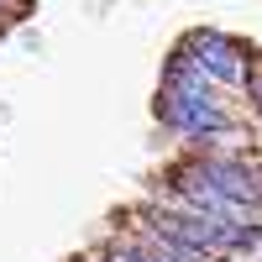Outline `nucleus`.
Wrapping results in <instances>:
<instances>
[{
  "label": "nucleus",
  "mask_w": 262,
  "mask_h": 262,
  "mask_svg": "<svg viewBox=\"0 0 262 262\" xmlns=\"http://www.w3.org/2000/svg\"><path fill=\"white\" fill-rule=\"evenodd\" d=\"M163 121L189 142H205L215 131H226V111L215 105L210 84H168L163 95Z\"/></svg>",
  "instance_id": "1"
},
{
  "label": "nucleus",
  "mask_w": 262,
  "mask_h": 262,
  "mask_svg": "<svg viewBox=\"0 0 262 262\" xmlns=\"http://www.w3.org/2000/svg\"><path fill=\"white\" fill-rule=\"evenodd\" d=\"M158 231H173L184 236V242L205 247V252H221V247H242L252 242V231H231V221H221V215H158Z\"/></svg>",
  "instance_id": "2"
},
{
  "label": "nucleus",
  "mask_w": 262,
  "mask_h": 262,
  "mask_svg": "<svg viewBox=\"0 0 262 262\" xmlns=\"http://www.w3.org/2000/svg\"><path fill=\"white\" fill-rule=\"evenodd\" d=\"M189 58L205 69V79H221V84H242V79H247L242 53H236L221 32H200V37L189 42Z\"/></svg>",
  "instance_id": "3"
},
{
  "label": "nucleus",
  "mask_w": 262,
  "mask_h": 262,
  "mask_svg": "<svg viewBox=\"0 0 262 262\" xmlns=\"http://www.w3.org/2000/svg\"><path fill=\"white\" fill-rule=\"evenodd\" d=\"M200 173H205L221 194H231V200H242V205H257V200H262V173L247 168V163H236V158H215V163H205Z\"/></svg>",
  "instance_id": "4"
},
{
  "label": "nucleus",
  "mask_w": 262,
  "mask_h": 262,
  "mask_svg": "<svg viewBox=\"0 0 262 262\" xmlns=\"http://www.w3.org/2000/svg\"><path fill=\"white\" fill-rule=\"evenodd\" d=\"M152 247L168 252L173 262H210L205 247H194V242H184V236H173V231H158V226H152Z\"/></svg>",
  "instance_id": "5"
},
{
  "label": "nucleus",
  "mask_w": 262,
  "mask_h": 262,
  "mask_svg": "<svg viewBox=\"0 0 262 262\" xmlns=\"http://www.w3.org/2000/svg\"><path fill=\"white\" fill-rule=\"evenodd\" d=\"M105 262H152V257H142V252H116V257H105Z\"/></svg>",
  "instance_id": "6"
},
{
  "label": "nucleus",
  "mask_w": 262,
  "mask_h": 262,
  "mask_svg": "<svg viewBox=\"0 0 262 262\" xmlns=\"http://www.w3.org/2000/svg\"><path fill=\"white\" fill-rule=\"evenodd\" d=\"M257 105H262V95H257Z\"/></svg>",
  "instance_id": "7"
}]
</instances>
